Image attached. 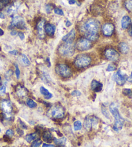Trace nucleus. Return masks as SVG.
Wrapping results in <instances>:
<instances>
[{
	"label": "nucleus",
	"instance_id": "nucleus-17",
	"mask_svg": "<svg viewBox=\"0 0 132 147\" xmlns=\"http://www.w3.org/2000/svg\"><path fill=\"white\" fill-rule=\"evenodd\" d=\"M91 88L92 90H94L96 92L101 91L102 89V84L96 80H93L91 83Z\"/></svg>",
	"mask_w": 132,
	"mask_h": 147
},
{
	"label": "nucleus",
	"instance_id": "nucleus-6",
	"mask_svg": "<svg viewBox=\"0 0 132 147\" xmlns=\"http://www.w3.org/2000/svg\"><path fill=\"white\" fill-rule=\"evenodd\" d=\"M75 46L76 49H77L78 51H88L90 49H91L92 43L88 39L81 38L77 41Z\"/></svg>",
	"mask_w": 132,
	"mask_h": 147
},
{
	"label": "nucleus",
	"instance_id": "nucleus-34",
	"mask_svg": "<svg viewBox=\"0 0 132 147\" xmlns=\"http://www.w3.org/2000/svg\"><path fill=\"white\" fill-rule=\"evenodd\" d=\"M6 92V86L5 85L0 86V95H3Z\"/></svg>",
	"mask_w": 132,
	"mask_h": 147
},
{
	"label": "nucleus",
	"instance_id": "nucleus-13",
	"mask_svg": "<svg viewBox=\"0 0 132 147\" xmlns=\"http://www.w3.org/2000/svg\"><path fill=\"white\" fill-rule=\"evenodd\" d=\"M44 20H41L38 25H37V30H38V34L39 38L43 39L45 36V31H44Z\"/></svg>",
	"mask_w": 132,
	"mask_h": 147
},
{
	"label": "nucleus",
	"instance_id": "nucleus-15",
	"mask_svg": "<svg viewBox=\"0 0 132 147\" xmlns=\"http://www.w3.org/2000/svg\"><path fill=\"white\" fill-rule=\"evenodd\" d=\"M75 36V31L74 29H72L67 34L63 36L62 40L66 43H72Z\"/></svg>",
	"mask_w": 132,
	"mask_h": 147
},
{
	"label": "nucleus",
	"instance_id": "nucleus-24",
	"mask_svg": "<svg viewBox=\"0 0 132 147\" xmlns=\"http://www.w3.org/2000/svg\"><path fill=\"white\" fill-rule=\"evenodd\" d=\"M43 140L44 141H46V142H51L52 141V136L51 132H44V133L43 134Z\"/></svg>",
	"mask_w": 132,
	"mask_h": 147
},
{
	"label": "nucleus",
	"instance_id": "nucleus-28",
	"mask_svg": "<svg viewBox=\"0 0 132 147\" xmlns=\"http://www.w3.org/2000/svg\"><path fill=\"white\" fill-rule=\"evenodd\" d=\"M26 105L30 107V108H35V107H37V103H35L32 99H28L27 101H26Z\"/></svg>",
	"mask_w": 132,
	"mask_h": 147
},
{
	"label": "nucleus",
	"instance_id": "nucleus-35",
	"mask_svg": "<svg viewBox=\"0 0 132 147\" xmlns=\"http://www.w3.org/2000/svg\"><path fill=\"white\" fill-rule=\"evenodd\" d=\"M15 74H16V77L17 79L20 78V71L19 68H18V65L15 64Z\"/></svg>",
	"mask_w": 132,
	"mask_h": 147
},
{
	"label": "nucleus",
	"instance_id": "nucleus-23",
	"mask_svg": "<svg viewBox=\"0 0 132 147\" xmlns=\"http://www.w3.org/2000/svg\"><path fill=\"white\" fill-rule=\"evenodd\" d=\"M37 138H38V135H37V134L34 133V134H28L25 137V140L27 141V142L30 143V142H32V141L36 140Z\"/></svg>",
	"mask_w": 132,
	"mask_h": 147
},
{
	"label": "nucleus",
	"instance_id": "nucleus-46",
	"mask_svg": "<svg viewBox=\"0 0 132 147\" xmlns=\"http://www.w3.org/2000/svg\"><path fill=\"white\" fill-rule=\"evenodd\" d=\"M16 34H17V32H16V31L12 30V32H11V35H12V36H15V35H16Z\"/></svg>",
	"mask_w": 132,
	"mask_h": 147
},
{
	"label": "nucleus",
	"instance_id": "nucleus-39",
	"mask_svg": "<svg viewBox=\"0 0 132 147\" xmlns=\"http://www.w3.org/2000/svg\"><path fill=\"white\" fill-rule=\"evenodd\" d=\"M19 37L20 38V39H22V40H23V39H25V35L23 32H20L19 33Z\"/></svg>",
	"mask_w": 132,
	"mask_h": 147
},
{
	"label": "nucleus",
	"instance_id": "nucleus-47",
	"mask_svg": "<svg viewBox=\"0 0 132 147\" xmlns=\"http://www.w3.org/2000/svg\"><path fill=\"white\" fill-rule=\"evenodd\" d=\"M4 34V31L1 28H0V36H1Z\"/></svg>",
	"mask_w": 132,
	"mask_h": 147
},
{
	"label": "nucleus",
	"instance_id": "nucleus-18",
	"mask_svg": "<svg viewBox=\"0 0 132 147\" xmlns=\"http://www.w3.org/2000/svg\"><path fill=\"white\" fill-rule=\"evenodd\" d=\"M44 31L46 33L50 36H52L54 35L55 31V27L54 25L50 24V23H47L44 25Z\"/></svg>",
	"mask_w": 132,
	"mask_h": 147
},
{
	"label": "nucleus",
	"instance_id": "nucleus-14",
	"mask_svg": "<svg viewBox=\"0 0 132 147\" xmlns=\"http://www.w3.org/2000/svg\"><path fill=\"white\" fill-rule=\"evenodd\" d=\"M97 121L95 117H88L84 122V127L87 130H90L92 126L96 125Z\"/></svg>",
	"mask_w": 132,
	"mask_h": 147
},
{
	"label": "nucleus",
	"instance_id": "nucleus-25",
	"mask_svg": "<svg viewBox=\"0 0 132 147\" xmlns=\"http://www.w3.org/2000/svg\"><path fill=\"white\" fill-rule=\"evenodd\" d=\"M66 141H67V139L65 138H62L61 139L54 138V142L55 143V145H57L58 146L65 145L66 143Z\"/></svg>",
	"mask_w": 132,
	"mask_h": 147
},
{
	"label": "nucleus",
	"instance_id": "nucleus-2",
	"mask_svg": "<svg viewBox=\"0 0 132 147\" xmlns=\"http://www.w3.org/2000/svg\"><path fill=\"white\" fill-rule=\"evenodd\" d=\"M110 111L112 113L113 117H114L115 122L113 125V130L116 132L121 130L123 128V127L125 123V119L121 116L119 110L117 108V105L115 103H113L110 106Z\"/></svg>",
	"mask_w": 132,
	"mask_h": 147
},
{
	"label": "nucleus",
	"instance_id": "nucleus-5",
	"mask_svg": "<svg viewBox=\"0 0 132 147\" xmlns=\"http://www.w3.org/2000/svg\"><path fill=\"white\" fill-rule=\"evenodd\" d=\"M55 71L63 78H69L72 76V70L67 65L59 64L55 67Z\"/></svg>",
	"mask_w": 132,
	"mask_h": 147
},
{
	"label": "nucleus",
	"instance_id": "nucleus-44",
	"mask_svg": "<svg viewBox=\"0 0 132 147\" xmlns=\"http://www.w3.org/2000/svg\"><path fill=\"white\" fill-rule=\"evenodd\" d=\"M68 3H69L70 5H73L75 3L76 1L75 0H70V1H68Z\"/></svg>",
	"mask_w": 132,
	"mask_h": 147
},
{
	"label": "nucleus",
	"instance_id": "nucleus-11",
	"mask_svg": "<svg viewBox=\"0 0 132 147\" xmlns=\"http://www.w3.org/2000/svg\"><path fill=\"white\" fill-rule=\"evenodd\" d=\"M11 27H16L18 28H20V29H23L25 27V23L23 18L20 16H15L12 20Z\"/></svg>",
	"mask_w": 132,
	"mask_h": 147
},
{
	"label": "nucleus",
	"instance_id": "nucleus-42",
	"mask_svg": "<svg viewBox=\"0 0 132 147\" xmlns=\"http://www.w3.org/2000/svg\"><path fill=\"white\" fill-rule=\"evenodd\" d=\"M128 33H129V34H130V35L132 37V23H131V26H130V27L129 28Z\"/></svg>",
	"mask_w": 132,
	"mask_h": 147
},
{
	"label": "nucleus",
	"instance_id": "nucleus-3",
	"mask_svg": "<svg viewBox=\"0 0 132 147\" xmlns=\"http://www.w3.org/2000/svg\"><path fill=\"white\" fill-rule=\"evenodd\" d=\"M91 57L87 55H80L76 57L74 64L79 69H83L88 67L91 63Z\"/></svg>",
	"mask_w": 132,
	"mask_h": 147
},
{
	"label": "nucleus",
	"instance_id": "nucleus-26",
	"mask_svg": "<svg viewBox=\"0 0 132 147\" xmlns=\"http://www.w3.org/2000/svg\"><path fill=\"white\" fill-rule=\"evenodd\" d=\"M21 61H22L23 65H25V66H28L30 63L28 57H26L25 54L22 55V56H21Z\"/></svg>",
	"mask_w": 132,
	"mask_h": 147
},
{
	"label": "nucleus",
	"instance_id": "nucleus-30",
	"mask_svg": "<svg viewBox=\"0 0 132 147\" xmlns=\"http://www.w3.org/2000/svg\"><path fill=\"white\" fill-rule=\"evenodd\" d=\"M41 143H42V142L41 140H34L32 144L31 147H39V146L41 145Z\"/></svg>",
	"mask_w": 132,
	"mask_h": 147
},
{
	"label": "nucleus",
	"instance_id": "nucleus-36",
	"mask_svg": "<svg viewBox=\"0 0 132 147\" xmlns=\"http://www.w3.org/2000/svg\"><path fill=\"white\" fill-rule=\"evenodd\" d=\"M14 131H13L12 130L9 129V130H7L6 135L7 136H9V137H12V136H14Z\"/></svg>",
	"mask_w": 132,
	"mask_h": 147
},
{
	"label": "nucleus",
	"instance_id": "nucleus-9",
	"mask_svg": "<svg viewBox=\"0 0 132 147\" xmlns=\"http://www.w3.org/2000/svg\"><path fill=\"white\" fill-rule=\"evenodd\" d=\"M0 108L5 115L9 116L12 111V106L11 103L8 100H1L0 101Z\"/></svg>",
	"mask_w": 132,
	"mask_h": 147
},
{
	"label": "nucleus",
	"instance_id": "nucleus-31",
	"mask_svg": "<svg viewBox=\"0 0 132 147\" xmlns=\"http://www.w3.org/2000/svg\"><path fill=\"white\" fill-rule=\"evenodd\" d=\"M123 92L125 96H127L129 97L132 96V91L131 90H130V89H127V88L124 89Z\"/></svg>",
	"mask_w": 132,
	"mask_h": 147
},
{
	"label": "nucleus",
	"instance_id": "nucleus-4",
	"mask_svg": "<svg viewBox=\"0 0 132 147\" xmlns=\"http://www.w3.org/2000/svg\"><path fill=\"white\" fill-rule=\"evenodd\" d=\"M59 52L63 56H72L74 53V47L73 46L72 43H66L59 47Z\"/></svg>",
	"mask_w": 132,
	"mask_h": 147
},
{
	"label": "nucleus",
	"instance_id": "nucleus-29",
	"mask_svg": "<svg viewBox=\"0 0 132 147\" xmlns=\"http://www.w3.org/2000/svg\"><path fill=\"white\" fill-rule=\"evenodd\" d=\"M73 126H74L73 127H74V130L75 131L81 130L82 128V124H81V123L79 121H76L74 123V125H73Z\"/></svg>",
	"mask_w": 132,
	"mask_h": 147
},
{
	"label": "nucleus",
	"instance_id": "nucleus-16",
	"mask_svg": "<svg viewBox=\"0 0 132 147\" xmlns=\"http://www.w3.org/2000/svg\"><path fill=\"white\" fill-rule=\"evenodd\" d=\"M20 6V2L15 1L12 5H10V6L9 7V9H7V14L10 16L14 15L17 12L18 9H19Z\"/></svg>",
	"mask_w": 132,
	"mask_h": 147
},
{
	"label": "nucleus",
	"instance_id": "nucleus-38",
	"mask_svg": "<svg viewBox=\"0 0 132 147\" xmlns=\"http://www.w3.org/2000/svg\"><path fill=\"white\" fill-rule=\"evenodd\" d=\"M72 95L73 96H79L81 95V93L79 90H74L72 92Z\"/></svg>",
	"mask_w": 132,
	"mask_h": 147
},
{
	"label": "nucleus",
	"instance_id": "nucleus-48",
	"mask_svg": "<svg viewBox=\"0 0 132 147\" xmlns=\"http://www.w3.org/2000/svg\"><path fill=\"white\" fill-rule=\"evenodd\" d=\"M0 18H5V16L0 12Z\"/></svg>",
	"mask_w": 132,
	"mask_h": 147
},
{
	"label": "nucleus",
	"instance_id": "nucleus-22",
	"mask_svg": "<svg viewBox=\"0 0 132 147\" xmlns=\"http://www.w3.org/2000/svg\"><path fill=\"white\" fill-rule=\"evenodd\" d=\"M119 49L123 54H127L129 51V47L125 43H121L119 45Z\"/></svg>",
	"mask_w": 132,
	"mask_h": 147
},
{
	"label": "nucleus",
	"instance_id": "nucleus-45",
	"mask_svg": "<svg viewBox=\"0 0 132 147\" xmlns=\"http://www.w3.org/2000/svg\"><path fill=\"white\" fill-rule=\"evenodd\" d=\"M128 80L129 82H130V83H132V72H131V75H130V77L128 78Z\"/></svg>",
	"mask_w": 132,
	"mask_h": 147
},
{
	"label": "nucleus",
	"instance_id": "nucleus-41",
	"mask_svg": "<svg viewBox=\"0 0 132 147\" xmlns=\"http://www.w3.org/2000/svg\"><path fill=\"white\" fill-rule=\"evenodd\" d=\"M42 147H55L54 145H48V144H46V143H44L43 145V146Z\"/></svg>",
	"mask_w": 132,
	"mask_h": 147
},
{
	"label": "nucleus",
	"instance_id": "nucleus-51",
	"mask_svg": "<svg viewBox=\"0 0 132 147\" xmlns=\"http://www.w3.org/2000/svg\"><path fill=\"white\" fill-rule=\"evenodd\" d=\"M68 1H70V0H68Z\"/></svg>",
	"mask_w": 132,
	"mask_h": 147
},
{
	"label": "nucleus",
	"instance_id": "nucleus-40",
	"mask_svg": "<svg viewBox=\"0 0 132 147\" xmlns=\"http://www.w3.org/2000/svg\"><path fill=\"white\" fill-rule=\"evenodd\" d=\"M9 54H12V55H17L18 54V51H15V50H14V51H10L9 52Z\"/></svg>",
	"mask_w": 132,
	"mask_h": 147
},
{
	"label": "nucleus",
	"instance_id": "nucleus-10",
	"mask_svg": "<svg viewBox=\"0 0 132 147\" xmlns=\"http://www.w3.org/2000/svg\"><path fill=\"white\" fill-rule=\"evenodd\" d=\"M104 55L108 60L112 61H117L119 58V54L113 49H108L106 50Z\"/></svg>",
	"mask_w": 132,
	"mask_h": 147
},
{
	"label": "nucleus",
	"instance_id": "nucleus-21",
	"mask_svg": "<svg viewBox=\"0 0 132 147\" xmlns=\"http://www.w3.org/2000/svg\"><path fill=\"white\" fill-rule=\"evenodd\" d=\"M40 92L42 95H43L46 99H49L52 98V94L51 92H49V91L46 88L43 87V86H41L40 88Z\"/></svg>",
	"mask_w": 132,
	"mask_h": 147
},
{
	"label": "nucleus",
	"instance_id": "nucleus-37",
	"mask_svg": "<svg viewBox=\"0 0 132 147\" xmlns=\"http://www.w3.org/2000/svg\"><path fill=\"white\" fill-rule=\"evenodd\" d=\"M45 8H46V11L47 13H48V14H49V13L51 12L52 10V7L51 5H50V4L46 5Z\"/></svg>",
	"mask_w": 132,
	"mask_h": 147
},
{
	"label": "nucleus",
	"instance_id": "nucleus-7",
	"mask_svg": "<svg viewBox=\"0 0 132 147\" xmlns=\"http://www.w3.org/2000/svg\"><path fill=\"white\" fill-rule=\"evenodd\" d=\"M65 115V110L61 107L55 106L53 107L48 112L49 117H51L54 119H60L62 118Z\"/></svg>",
	"mask_w": 132,
	"mask_h": 147
},
{
	"label": "nucleus",
	"instance_id": "nucleus-50",
	"mask_svg": "<svg viewBox=\"0 0 132 147\" xmlns=\"http://www.w3.org/2000/svg\"><path fill=\"white\" fill-rule=\"evenodd\" d=\"M0 80H1V76H0Z\"/></svg>",
	"mask_w": 132,
	"mask_h": 147
},
{
	"label": "nucleus",
	"instance_id": "nucleus-19",
	"mask_svg": "<svg viewBox=\"0 0 132 147\" xmlns=\"http://www.w3.org/2000/svg\"><path fill=\"white\" fill-rule=\"evenodd\" d=\"M131 23V18L128 16H125L123 18L122 20H121V26L123 29H126L129 26H130Z\"/></svg>",
	"mask_w": 132,
	"mask_h": 147
},
{
	"label": "nucleus",
	"instance_id": "nucleus-12",
	"mask_svg": "<svg viewBox=\"0 0 132 147\" xmlns=\"http://www.w3.org/2000/svg\"><path fill=\"white\" fill-rule=\"evenodd\" d=\"M114 26L112 23H106L102 27V33L105 36H110L114 31Z\"/></svg>",
	"mask_w": 132,
	"mask_h": 147
},
{
	"label": "nucleus",
	"instance_id": "nucleus-20",
	"mask_svg": "<svg viewBox=\"0 0 132 147\" xmlns=\"http://www.w3.org/2000/svg\"><path fill=\"white\" fill-rule=\"evenodd\" d=\"M16 92L18 96L20 97V98H24L27 94V90H26V88L23 87V86H18V88L16 90Z\"/></svg>",
	"mask_w": 132,
	"mask_h": 147
},
{
	"label": "nucleus",
	"instance_id": "nucleus-43",
	"mask_svg": "<svg viewBox=\"0 0 132 147\" xmlns=\"http://www.w3.org/2000/svg\"><path fill=\"white\" fill-rule=\"evenodd\" d=\"M71 25H72V23H71L68 20H67V22H66V26L68 27H70Z\"/></svg>",
	"mask_w": 132,
	"mask_h": 147
},
{
	"label": "nucleus",
	"instance_id": "nucleus-27",
	"mask_svg": "<svg viewBox=\"0 0 132 147\" xmlns=\"http://www.w3.org/2000/svg\"><path fill=\"white\" fill-rule=\"evenodd\" d=\"M125 5L128 11L132 12V0H126Z\"/></svg>",
	"mask_w": 132,
	"mask_h": 147
},
{
	"label": "nucleus",
	"instance_id": "nucleus-49",
	"mask_svg": "<svg viewBox=\"0 0 132 147\" xmlns=\"http://www.w3.org/2000/svg\"><path fill=\"white\" fill-rule=\"evenodd\" d=\"M1 132V128H0V132Z\"/></svg>",
	"mask_w": 132,
	"mask_h": 147
},
{
	"label": "nucleus",
	"instance_id": "nucleus-33",
	"mask_svg": "<svg viewBox=\"0 0 132 147\" xmlns=\"http://www.w3.org/2000/svg\"><path fill=\"white\" fill-rule=\"evenodd\" d=\"M54 12L58 15H61V16L64 15V12H63V10L60 9H58V8H55L54 9Z\"/></svg>",
	"mask_w": 132,
	"mask_h": 147
},
{
	"label": "nucleus",
	"instance_id": "nucleus-32",
	"mask_svg": "<svg viewBox=\"0 0 132 147\" xmlns=\"http://www.w3.org/2000/svg\"><path fill=\"white\" fill-rule=\"evenodd\" d=\"M115 69H116V67H115L114 65L110 64V65H108L106 70H107V71H108V72H112V71H114Z\"/></svg>",
	"mask_w": 132,
	"mask_h": 147
},
{
	"label": "nucleus",
	"instance_id": "nucleus-8",
	"mask_svg": "<svg viewBox=\"0 0 132 147\" xmlns=\"http://www.w3.org/2000/svg\"><path fill=\"white\" fill-rule=\"evenodd\" d=\"M128 76L125 74H123L121 70H118L117 72L115 73L113 76V79L117 85L122 86L128 80Z\"/></svg>",
	"mask_w": 132,
	"mask_h": 147
},
{
	"label": "nucleus",
	"instance_id": "nucleus-1",
	"mask_svg": "<svg viewBox=\"0 0 132 147\" xmlns=\"http://www.w3.org/2000/svg\"><path fill=\"white\" fill-rule=\"evenodd\" d=\"M99 25V22L96 20L91 19L87 21L84 25L86 39L90 41H95L98 38Z\"/></svg>",
	"mask_w": 132,
	"mask_h": 147
}]
</instances>
